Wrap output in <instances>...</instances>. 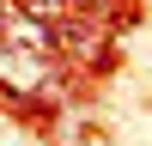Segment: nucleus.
<instances>
[{
	"mask_svg": "<svg viewBox=\"0 0 152 146\" xmlns=\"http://www.w3.org/2000/svg\"><path fill=\"white\" fill-rule=\"evenodd\" d=\"M0 79L12 85V91H55V73H49V61H43V49H12V43H0Z\"/></svg>",
	"mask_w": 152,
	"mask_h": 146,
	"instance_id": "1",
	"label": "nucleus"
},
{
	"mask_svg": "<svg viewBox=\"0 0 152 146\" xmlns=\"http://www.w3.org/2000/svg\"><path fill=\"white\" fill-rule=\"evenodd\" d=\"M24 6H31V12H37V18H55V12H61V6H67V0H24Z\"/></svg>",
	"mask_w": 152,
	"mask_h": 146,
	"instance_id": "2",
	"label": "nucleus"
}]
</instances>
